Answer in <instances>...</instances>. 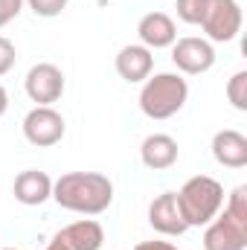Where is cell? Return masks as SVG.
Here are the masks:
<instances>
[{
  "instance_id": "7a4b0ae2",
  "label": "cell",
  "mask_w": 247,
  "mask_h": 250,
  "mask_svg": "<svg viewBox=\"0 0 247 250\" xmlns=\"http://www.w3.org/2000/svg\"><path fill=\"white\" fill-rule=\"evenodd\" d=\"M186 227H206L224 207V187L209 175H195L175 192Z\"/></svg>"
},
{
  "instance_id": "9c48e42d",
  "label": "cell",
  "mask_w": 247,
  "mask_h": 250,
  "mask_svg": "<svg viewBox=\"0 0 247 250\" xmlns=\"http://www.w3.org/2000/svg\"><path fill=\"white\" fill-rule=\"evenodd\" d=\"M148 224L160 236H184L186 230H189L184 215H181V209H178L175 192H163V195H157L148 204Z\"/></svg>"
},
{
  "instance_id": "ac0fdd59",
  "label": "cell",
  "mask_w": 247,
  "mask_h": 250,
  "mask_svg": "<svg viewBox=\"0 0 247 250\" xmlns=\"http://www.w3.org/2000/svg\"><path fill=\"white\" fill-rule=\"evenodd\" d=\"M224 212H230L233 218H239V221H245L247 224V187H236L230 195H227V207H224Z\"/></svg>"
},
{
  "instance_id": "44dd1931",
  "label": "cell",
  "mask_w": 247,
  "mask_h": 250,
  "mask_svg": "<svg viewBox=\"0 0 247 250\" xmlns=\"http://www.w3.org/2000/svg\"><path fill=\"white\" fill-rule=\"evenodd\" d=\"M23 9V0H0V29L6 23H12Z\"/></svg>"
},
{
  "instance_id": "277c9868",
  "label": "cell",
  "mask_w": 247,
  "mask_h": 250,
  "mask_svg": "<svg viewBox=\"0 0 247 250\" xmlns=\"http://www.w3.org/2000/svg\"><path fill=\"white\" fill-rule=\"evenodd\" d=\"M206 32V41L227 44L242 32V6L239 0H206L204 18L198 23Z\"/></svg>"
},
{
  "instance_id": "52a82bcc",
  "label": "cell",
  "mask_w": 247,
  "mask_h": 250,
  "mask_svg": "<svg viewBox=\"0 0 247 250\" xmlns=\"http://www.w3.org/2000/svg\"><path fill=\"white\" fill-rule=\"evenodd\" d=\"M172 62L184 76H201L206 70H212L215 64V50L206 38H178L172 44Z\"/></svg>"
},
{
  "instance_id": "5bb4252c",
  "label": "cell",
  "mask_w": 247,
  "mask_h": 250,
  "mask_svg": "<svg viewBox=\"0 0 247 250\" xmlns=\"http://www.w3.org/2000/svg\"><path fill=\"white\" fill-rule=\"evenodd\" d=\"M212 157H215V163H221L227 169H245L247 137L242 131H233V128L215 131V137H212Z\"/></svg>"
},
{
  "instance_id": "6da1fadb",
  "label": "cell",
  "mask_w": 247,
  "mask_h": 250,
  "mask_svg": "<svg viewBox=\"0 0 247 250\" xmlns=\"http://www.w3.org/2000/svg\"><path fill=\"white\" fill-rule=\"evenodd\" d=\"M53 201L79 215H102L114 204V184L102 172H67L53 181Z\"/></svg>"
},
{
  "instance_id": "ba28073f",
  "label": "cell",
  "mask_w": 247,
  "mask_h": 250,
  "mask_svg": "<svg viewBox=\"0 0 247 250\" xmlns=\"http://www.w3.org/2000/svg\"><path fill=\"white\" fill-rule=\"evenodd\" d=\"M247 224L233 218L230 212H218L204 233V250H245Z\"/></svg>"
},
{
  "instance_id": "8fae6325",
  "label": "cell",
  "mask_w": 247,
  "mask_h": 250,
  "mask_svg": "<svg viewBox=\"0 0 247 250\" xmlns=\"http://www.w3.org/2000/svg\"><path fill=\"white\" fill-rule=\"evenodd\" d=\"M12 195L18 204L23 207H41L44 201L53 198V178L47 172H38V169H26L15 178L12 184Z\"/></svg>"
},
{
  "instance_id": "7402d4cb",
  "label": "cell",
  "mask_w": 247,
  "mask_h": 250,
  "mask_svg": "<svg viewBox=\"0 0 247 250\" xmlns=\"http://www.w3.org/2000/svg\"><path fill=\"white\" fill-rule=\"evenodd\" d=\"M134 250H178L172 242H140Z\"/></svg>"
},
{
  "instance_id": "5b68a950",
  "label": "cell",
  "mask_w": 247,
  "mask_h": 250,
  "mask_svg": "<svg viewBox=\"0 0 247 250\" xmlns=\"http://www.w3.org/2000/svg\"><path fill=\"white\" fill-rule=\"evenodd\" d=\"M64 117L53 105H35L26 117H23V137L26 143L38 146V148H50L64 140Z\"/></svg>"
},
{
  "instance_id": "8992f818",
  "label": "cell",
  "mask_w": 247,
  "mask_h": 250,
  "mask_svg": "<svg viewBox=\"0 0 247 250\" xmlns=\"http://www.w3.org/2000/svg\"><path fill=\"white\" fill-rule=\"evenodd\" d=\"M23 90L35 105H53L64 96V73L62 67L50 62H41L29 67L26 79H23Z\"/></svg>"
},
{
  "instance_id": "30bf717a",
  "label": "cell",
  "mask_w": 247,
  "mask_h": 250,
  "mask_svg": "<svg viewBox=\"0 0 247 250\" xmlns=\"http://www.w3.org/2000/svg\"><path fill=\"white\" fill-rule=\"evenodd\" d=\"M137 35H140V44L143 47L163 50V47H172L178 41V26H175V21L166 12H148V15L140 18Z\"/></svg>"
},
{
  "instance_id": "e0dca14e",
  "label": "cell",
  "mask_w": 247,
  "mask_h": 250,
  "mask_svg": "<svg viewBox=\"0 0 247 250\" xmlns=\"http://www.w3.org/2000/svg\"><path fill=\"white\" fill-rule=\"evenodd\" d=\"M204 6H206V0H178V3H175L178 18H181L184 23H192V26L201 23V18H204Z\"/></svg>"
},
{
  "instance_id": "cb8c5ba5",
  "label": "cell",
  "mask_w": 247,
  "mask_h": 250,
  "mask_svg": "<svg viewBox=\"0 0 247 250\" xmlns=\"http://www.w3.org/2000/svg\"><path fill=\"white\" fill-rule=\"evenodd\" d=\"M6 108H9V93H6V87L0 84V117L6 114Z\"/></svg>"
},
{
  "instance_id": "603a6c76",
  "label": "cell",
  "mask_w": 247,
  "mask_h": 250,
  "mask_svg": "<svg viewBox=\"0 0 247 250\" xmlns=\"http://www.w3.org/2000/svg\"><path fill=\"white\" fill-rule=\"evenodd\" d=\"M44 250H70V248L64 245L62 239H59V236H53V239H50V245H47V248H44Z\"/></svg>"
},
{
  "instance_id": "3957f363",
  "label": "cell",
  "mask_w": 247,
  "mask_h": 250,
  "mask_svg": "<svg viewBox=\"0 0 247 250\" xmlns=\"http://www.w3.org/2000/svg\"><path fill=\"white\" fill-rule=\"evenodd\" d=\"M186 99H189V84L181 73H157L143 82L140 111L148 120H169L184 108Z\"/></svg>"
},
{
  "instance_id": "7c38bea8",
  "label": "cell",
  "mask_w": 247,
  "mask_h": 250,
  "mask_svg": "<svg viewBox=\"0 0 247 250\" xmlns=\"http://www.w3.org/2000/svg\"><path fill=\"white\" fill-rule=\"evenodd\" d=\"M178 140L169 137V134H148L140 146V160L145 169H154V172H163V169H172L178 163Z\"/></svg>"
},
{
  "instance_id": "d4e9b609",
  "label": "cell",
  "mask_w": 247,
  "mask_h": 250,
  "mask_svg": "<svg viewBox=\"0 0 247 250\" xmlns=\"http://www.w3.org/2000/svg\"><path fill=\"white\" fill-rule=\"evenodd\" d=\"M3 250H18V248H3Z\"/></svg>"
},
{
  "instance_id": "2e32d148",
  "label": "cell",
  "mask_w": 247,
  "mask_h": 250,
  "mask_svg": "<svg viewBox=\"0 0 247 250\" xmlns=\"http://www.w3.org/2000/svg\"><path fill=\"white\" fill-rule=\"evenodd\" d=\"M227 102L236 111H247V70H239L227 82Z\"/></svg>"
},
{
  "instance_id": "9a60e30c",
  "label": "cell",
  "mask_w": 247,
  "mask_h": 250,
  "mask_svg": "<svg viewBox=\"0 0 247 250\" xmlns=\"http://www.w3.org/2000/svg\"><path fill=\"white\" fill-rule=\"evenodd\" d=\"M56 236H59L70 250H99L102 242H105V230H102V224L93 221V218L73 221V224L62 227Z\"/></svg>"
},
{
  "instance_id": "4fadbf2b",
  "label": "cell",
  "mask_w": 247,
  "mask_h": 250,
  "mask_svg": "<svg viewBox=\"0 0 247 250\" xmlns=\"http://www.w3.org/2000/svg\"><path fill=\"white\" fill-rule=\"evenodd\" d=\"M114 67H117L120 79L131 82V84H140V82H145V79L151 76L154 56H151V50L143 47V44H128V47H123V50L117 53Z\"/></svg>"
},
{
  "instance_id": "ffe728a7",
  "label": "cell",
  "mask_w": 247,
  "mask_h": 250,
  "mask_svg": "<svg viewBox=\"0 0 247 250\" xmlns=\"http://www.w3.org/2000/svg\"><path fill=\"white\" fill-rule=\"evenodd\" d=\"M18 62V53H15V44L9 41V38H3L0 35V76H6L12 67Z\"/></svg>"
},
{
  "instance_id": "d6986e66",
  "label": "cell",
  "mask_w": 247,
  "mask_h": 250,
  "mask_svg": "<svg viewBox=\"0 0 247 250\" xmlns=\"http://www.w3.org/2000/svg\"><path fill=\"white\" fill-rule=\"evenodd\" d=\"M23 3H29V9L38 18H59L67 9V0H23Z\"/></svg>"
}]
</instances>
